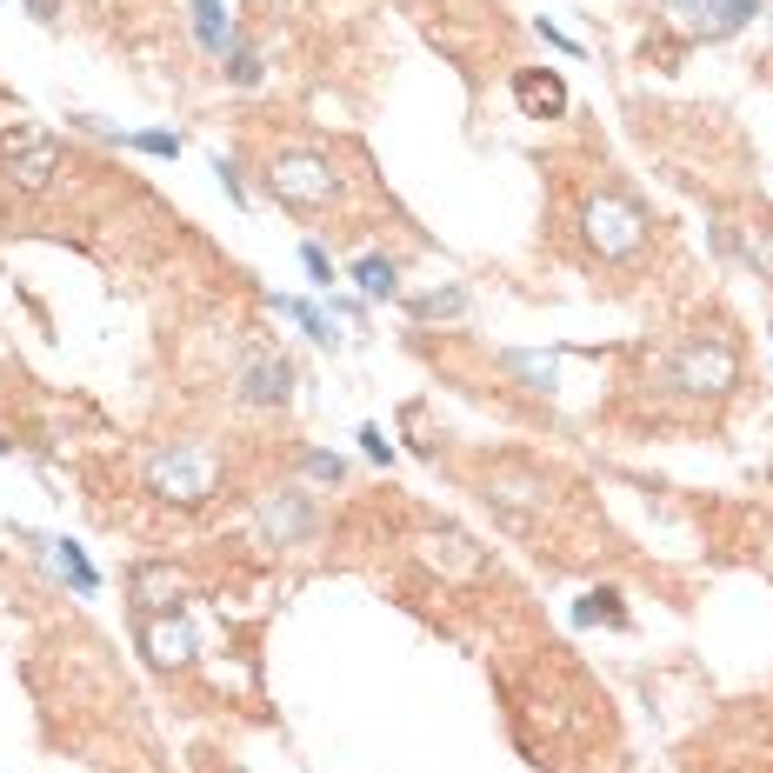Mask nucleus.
<instances>
[{"mask_svg":"<svg viewBox=\"0 0 773 773\" xmlns=\"http://www.w3.org/2000/svg\"><path fill=\"white\" fill-rule=\"evenodd\" d=\"M274 194L294 207H327L333 201V167L314 154H281L274 160Z\"/></svg>","mask_w":773,"mask_h":773,"instance_id":"1","label":"nucleus"},{"mask_svg":"<svg viewBox=\"0 0 773 773\" xmlns=\"http://www.w3.org/2000/svg\"><path fill=\"white\" fill-rule=\"evenodd\" d=\"M667 14H673L686 34L720 41V34H734V27H747V21L760 14V0H667Z\"/></svg>","mask_w":773,"mask_h":773,"instance_id":"2","label":"nucleus"},{"mask_svg":"<svg viewBox=\"0 0 773 773\" xmlns=\"http://www.w3.org/2000/svg\"><path fill=\"white\" fill-rule=\"evenodd\" d=\"M587 240H593L600 253H634V247H640V214H634L621 194L593 201V207H587Z\"/></svg>","mask_w":773,"mask_h":773,"instance_id":"3","label":"nucleus"},{"mask_svg":"<svg viewBox=\"0 0 773 773\" xmlns=\"http://www.w3.org/2000/svg\"><path fill=\"white\" fill-rule=\"evenodd\" d=\"M154 480H160V487H174V500H207V487H214V461H207V454H194V447H174V454H160V461H154Z\"/></svg>","mask_w":773,"mask_h":773,"instance_id":"4","label":"nucleus"},{"mask_svg":"<svg viewBox=\"0 0 773 773\" xmlns=\"http://www.w3.org/2000/svg\"><path fill=\"white\" fill-rule=\"evenodd\" d=\"M673 380H680V387H707V394H714V387H727V380H734V354L720 348V340H714V348H707V340H694V348L680 354Z\"/></svg>","mask_w":773,"mask_h":773,"instance_id":"5","label":"nucleus"},{"mask_svg":"<svg viewBox=\"0 0 773 773\" xmlns=\"http://www.w3.org/2000/svg\"><path fill=\"white\" fill-rule=\"evenodd\" d=\"M513 101H521V114L527 121H554V114H567V80L560 73H513Z\"/></svg>","mask_w":773,"mask_h":773,"instance_id":"6","label":"nucleus"},{"mask_svg":"<svg viewBox=\"0 0 773 773\" xmlns=\"http://www.w3.org/2000/svg\"><path fill=\"white\" fill-rule=\"evenodd\" d=\"M8 174H14L27 194H41V187L60 174V140H27L21 154H8Z\"/></svg>","mask_w":773,"mask_h":773,"instance_id":"7","label":"nucleus"},{"mask_svg":"<svg viewBox=\"0 0 773 773\" xmlns=\"http://www.w3.org/2000/svg\"><path fill=\"white\" fill-rule=\"evenodd\" d=\"M287 380H294V367L287 361H261V367H247V400L253 407H274V400H287Z\"/></svg>","mask_w":773,"mask_h":773,"instance_id":"8","label":"nucleus"},{"mask_svg":"<svg viewBox=\"0 0 773 773\" xmlns=\"http://www.w3.org/2000/svg\"><path fill=\"white\" fill-rule=\"evenodd\" d=\"M194 34H201V47H214V54H227V14H220V0H194Z\"/></svg>","mask_w":773,"mask_h":773,"instance_id":"9","label":"nucleus"},{"mask_svg":"<svg viewBox=\"0 0 773 773\" xmlns=\"http://www.w3.org/2000/svg\"><path fill=\"white\" fill-rule=\"evenodd\" d=\"M140 607H181V580L167 573V567H140Z\"/></svg>","mask_w":773,"mask_h":773,"instance_id":"10","label":"nucleus"},{"mask_svg":"<svg viewBox=\"0 0 773 773\" xmlns=\"http://www.w3.org/2000/svg\"><path fill=\"white\" fill-rule=\"evenodd\" d=\"M354 281H361V294H367V300H380V294H394V287H400L394 261H380V253H367V261L354 268Z\"/></svg>","mask_w":773,"mask_h":773,"instance_id":"11","label":"nucleus"},{"mask_svg":"<svg viewBox=\"0 0 773 773\" xmlns=\"http://www.w3.org/2000/svg\"><path fill=\"white\" fill-rule=\"evenodd\" d=\"M147 653H154L160 667H181V660H187V634H181V627H147Z\"/></svg>","mask_w":773,"mask_h":773,"instance_id":"12","label":"nucleus"},{"mask_svg":"<svg viewBox=\"0 0 773 773\" xmlns=\"http://www.w3.org/2000/svg\"><path fill=\"white\" fill-rule=\"evenodd\" d=\"M60 573H67V580L80 587V593H94V587H101V573L88 567V554H80L73 541H60Z\"/></svg>","mask_w":773,"mask_h":773,"instance_id":"13","label":"nucleus"},{"mask_svg":"<svg viewBox=\"0 0 773 773\" xmlns=\"http://www.w3.org/2000/svg\"><path fill=\"white\" fill-rule=\"evenodd\" d=\"M227 73H234V88H253V80H261V54L240 47V41H227Z\"/></svg>","mask_w":773,"mask_h":773,"instance_id":"14","label":"nucleus"},{"mask_svg":"<svg viewBox=\"0 0 773 773\" xmlns=\"http://www.w3.org/2000/svg\"><path fill=\"white\" fill-rule=\"evenodd\" d=\"M127 147H140V154H154V160H174V154H181V134L147 127V134H127Z\"/></svg>","mask_w":773,"mask_h":773,"instance_id":"15","label":"nucleus"},{"mask_svg":"<svg viewBox=\"0 0 773 773\" xmlns=\"http://www.w3.org/2000/svg\"><path fill=\"white\" fill-rule=\"evenodd\" d=\"M573 621L580 627H593V621H621V607H614V593H587L580 607H573Z\"/></svg>","mask_w":773,"mask_h":773,"instance_id":"16","label":"nucleus"},{"mask_svg":"<svg viewBox=\"0 0 773 773\" xmlns=\"http://www.w3.org/2000/svg\"><path fill=\"white\" fill-rule=\"evenodd\" d=\"M281 314H294V320H300V327H307L314 340H333V327H327V314H314L307 300H281Z\"/></svg>","mask_w":773,"mask_h":773,"instance_id":"17","label":"nucleus"},{"mask_svg":"<svg viewBox=\"0 0 773 773\" xmlns=\"http://www.w3.org/2000/svg\"><path fill=\"white\" fill-rule=\"evenodd\" d=\"M300 268H307V274H314V281H320V287H333V268H327V253H320V247H314V240H307V247H300Z\"/></svg>","mask_w":773,"mask_h":773,"instance_id":"18","label":"nucleus"},{"mask_svg":"<svg viewBox=\"0 0 773 773\" xmlns=\"http://www.w3.org/2000/svg\"><path fill=\"white\" fill-rule=\"evenodd\" d=\"M361 447H367V461H394V447H387V434H380V427H361Z\"/></svg>","mask_w":773,"mask_h":773,"instance_id":"19","label":"nucleus"},{"mask_svg":"<svg viewBox=\"0 0 773 773\" xmlns=\"http://www.w3.org/2000/svg\"><path fill=\"white\" fill-rule=\"evenodd\" d=\"M307 467H314V474H320V480H340V461H333V454H314V461H307Z\"/></svg>","mask_w":773,"mask_h":773,"instance_id":"20","label":"nucleus"},{"mask_svg":"<svg viewBox=\"0 0 773 773\" xmlns=\"http://www.w3.org/2000/svg\"><path fill=\"white\" fill-rule=\"evenodd\" d=\"M27 8H34V14H41V21H47V14H54V0H27Z\"/></svg>","mask_w":773,"mask_h":773,"instance_id":"21","label":"nucleus"},{"mask_svg":"<svg viewBox=\"0 0 773 773\" xmlns=\"http://www.w3.org/2000/svg\"><path fill=\"white\" fill-rule=\"evenodd\" d=\"M0 454H8V441H0Z\"/></svg>","mask_w":773,"mask_h":773,"instance_id":"22","label":"nucleus"}]
</instances>
